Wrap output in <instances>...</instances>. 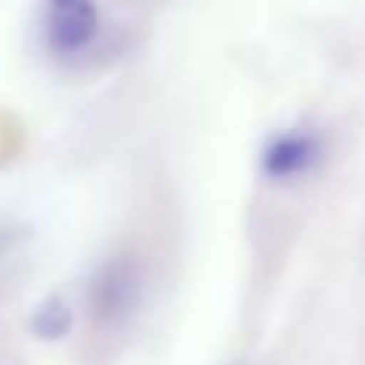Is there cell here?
I'll return each instance as SVG.
<instances>
[{
    "mask_svg": "<svg viewBox=\"0 0 365 365\" xmlns=\"http://www.w3.org/2000/svg\"><path fill=\"white\" fill-rule=\"evenodd\" d=\"M45 32L55 55H77L100 32V10L93 0H48Z\"/></svg>",
    "mask_w": 365,
    "mask_h": 365,
    "instance_id": "1",
    "label": "cell"
},
{
    "mask_svg": "<svg viewBox=\"0 0 365 365\" xmlns=\"http://www.w3.org/2000/svg\"><path fill=\"white\" fill-rule=\"evenodd\" d=\"M317 160H321V138L304 132V128H292V132L269 138L259 164L269 180H295L304 177Z\"/></svg>",
    "mask_w": 365,
    "mask_h": 365,
    "instance_id": "2",
    "label": "cell"
},
{
    "mask_svg": "<svg viewBox=\"0 0 365 365\" xmlns=\"http://www.w3.org/2000/svg\"><path fill=\"white\" fill-rule=\"evenodd\" d=\"M68 327H71V308L61 298L45 302L42 308L36 311V317H32V330H36L42 340H58V336L68 334Z\"/></svg>",
    "mask_w": 365,
    "mask_h": 365,
    "instance_id": "3",
    "label": "cell"
}]
</instances>
